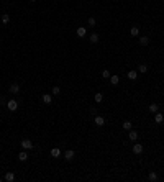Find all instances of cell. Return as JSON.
<instances>
[{
    "instance_id": "7a4b0ae2",
    "label": "cell",
    "mask_w": 164,
    "mask_h": 182,
    "mask_svg": "<svg viewBox=\"0 0 164 182\" xmlns=\"http://www.w3.org/2000/svg\"><path fill=\"white\" fill-rule=\"evenodd\" d=\"M7 108H8L10 112H15L16 108H18V102H16V100H8V103H7Z\"/></svg>"
},
{
    "instance_id": "5b68a950",
    "label": "cell",
    "mask_w": 164,
    "mask_h": 182,
    "mask_svg": "<svg viewBox=\"0 0 164 182\" xmlns=\"http://www.w3.org/2000/svg\"><path fill=\"white\" fill-rule=\"evenodd\" d=\"M74 154H76V153L72 151V149H67V151L64 153V157H66L67 161H72V159H74Z\"/></svg>"
},
{
    "instance_id": "d4e9b609",
    "label": "cell",
    "mask_w": 164,
    "mask_h": 182,
    "mask_svg": "<svg viewBox=\"0 0 164 182\" xmlns=\"http://www.w3.org/2000/svg\"><path fill=\"white\" fill-rule=\"evenodd\" d=\"M51 92H53L54 95H59V94H61V89H59V87L56 85V87H53V90H51Z\"/></svg>"
},
{
    "instance_id": "277c9868",
    "label": "cell",
    "mask_w": 164,
    "mask_h": 182,
    "mask_svg": "<svg viewBox=\"0 0 164 182\" xmlns=\"http://www.w3.org/2000/svg\"><path fill=\"white\" fill-rule=\"evenodd\" d=\"M154 121H156L158 125H161L162 121H164V117H162V113H159V112H156V113H154Z\"/></svg>"
},
{
    "instance_id": "484cf974",
    "label": "cell",
    "mask_w": 164,
    "mask_h": 182,
    "mask_svg": "<svg viewBox=\"0 0 164 182\" xmlns=\"http://www.w3.org/2000/svg\"><path fill=\"white\" fill-rule=\"evenodd\" d=\"M102 77H105V79H110V72L107 71V69H105V71L102 72Z\"/></svg>"
},
{
    "instance_id": "52a82bcc",
    "label": "cell",
    "mask_w": 164,
    "mask_h": 182,
    "mask_svg": "<svg viewBox=\"0 0 164 182\" xmlns=\"http://www.w3.org/2000/svg\"><path fill=\"white\" fill-rule=\"evenodd\" d=\"M18 159L22 161V162L28 159V153H26V149H23V151H20V153H18Z\"/></svg>"
},
{
    "instance_id": "5bb4252c",
    "label": "cell",
    "mask_w": 164,
    "mask_h": 182,
    "mask_svg": "<svg viewBox=\"0 0 164 182\" xmlns=\"http://www.w3.org/2000/svg\"><path fill=\"white\" fill-rule=\"evenodd\" d=\"M128 138H130L131 141H136V138H138V133L135 131V130H130V133H128Z\"/></svg>"
},
{
    "instance_id": "f1b7e54d",
    "label": "cell",
    "mask_w": 164,
    "mask_h": 182,
    "mask_svg": "<svg viewBox=\"0 0 164 182\" xmlns=\"http://www.w3.org/2000/svg\"><path fill=\"white\" fill-rule=\"evenodd\" d=\"M30 2H36V0H30Z\"/></svg>"
},
{
    "instance_id": "ac0fdd59",
    "label": "cell",
    "mask_w": 164,
    "mask_h": 182,
    "mask_svg": "<svg viewBox=\"0 0 164 182\" xmlns=\"http://www.w3.org/2000/svg\"><path fill=\"white\" fill-rule=\"evenodd\" d=\"M110 82L113 84V85H117V84L120 82V77H118V76H110Z\"/></svg>"
},
{
    "instance_id": "30bf717a",
    "label": "cell",
    "mask_w": 164,
    "mask_h": 182,
    "mask_svg": "<svg viewBox=\"0 0 164 182\" xmlns=\"http://www.w3.org/2000/svg\"><path fill=\"white\" fill-rule=\"evenodd\" d=\"M3 179H5L7 182H13V180H15V174H13V172H7Z\"/></svg>"
},
{
    "instance_id": "ba28073f",
    "label": "cell",
    "mask_w": 164,
    "mask_h": 182,
    "mask_svg": "<svg viewBox=\"0 0 164 182\" xmlns=\"http://www.w3.org/2000/svg\"><path fill=\"white\" fill-rule=\"evenodd\" d=\"M133 153L135 154H141L143 153V144H133Z\"/></svg>"
},
{
    "instance_id": "2e32d148",
    "label": "cell",
    "mask_w": 164,
    "mask_h": 182,
    "mask_svg": "<svg viewBox=\"0 0 164 182\" xmlns=\"http://www.w3.org/2000/svg\"><path fill=\"white\" fill-rule=\"evenodd\" d=\"M139 43H141L143 46H148V44H149V38L148 36H141V38H139Z\"/></svg>"
},
{
    "instance_id": "ffe728a7",
    "label": "cell",
    "mask_w": 164,
    "mask_h": 182,
    "mask_svg": "<svg viewBox=\"0 0 164 182\" xmlns=\"http://www.w3.org/2000/svg\"><path fill=\"white\" fill-rule=\"evenodd\" d=\"M130 33H131V36H138V34H139V28L138 26H133L130 30Z\"/></svg>"
},
{
    "instance_id": "7402d4cb",
    "label": "cell",
    "mask_w": 164,
    "mask_h": 182,
    "mask_svg": "<svg viewBox=\"0 0 164 182\" xmlns=\"http://www.w3.org/2000/svg\"><path fill=\"white\" fill-rule=\"evenodd\" d=\"M102 100H103V95H102L100 92H95V102H97V103H100Z\"/></svg>"
},
{
    "instance_id": "8992f818",
    "label": "cell",
    "mask_w": 164,
    "mask_h": 182,
    "mask_svg": "<svg viewBox=\"0 0 164 182\" xmlns=\"http://www.w3.org/2000/svg\"><path fill=\"white\" fill-rule=\"evenodd\" d=\"M76 33H77V36H79V38H84V36H85V34H87V30H85V28H84V26H79Z\"/></svg>"
},
{
    "instance_id": "83f0119b",
    "label": "cell",
    "mask_w": 164,
    "mask_h": 182,
    "mask_svg": "<svg viewBox=\"0 0 164 182\" xmlns=\"http://www.w3.org/2000/svg\"><path fill=\"white\" fill-rule=\"evenodd\" d=\"M0 18H2V12H0Z\"/></svg>"
},
{
    "instance_id": "e0dca14e",
    "label": "cell",
    "mask_w": 164,
    "mask_h": 182,
    "mask_svg": "<svg viewBox=\"0 0 164 182\" xmlns=\"http://www.w3.org/2000/svg\"><path fill=\"white\" fill-rule=\"evenodd\" d=\"M158 110H159V105H158V103H151V105H149V112H153V113H156Z\"/></svg>"
},
{
    "instance_id": "603a6c76",
    "label": "cell",
    "mask_w": 164,
    "mask_h": 182,
    "mask_svg": "<svg viewBox=\"0 0 164 182\" xmlns=\"http://www.w3.org/2000/svg\"><path fill=\"white\" fill-rule=\"evenodd\" d=\"M121 126H123V130H128V131H130V130H131V121H123V125H121Z\"/></svg>"
},
{
    "instance_id": "4316f807",
    "label": "cell",
    "mask_w": 164,
    "mask_h": 182,
    "mask_svg": "<svg viewBox=\"0 0 164 182\" xmlns=\"http://www.w3.org/2000/svg\"><path fill=\"white\" fill-rule=\"evenodd\" d=\"M89 25H90V26L95 25V18H94V16H90V18H89Z\"/></svg>"
},
{
    "instance_id": "4fadbf2b",
    "label": "cell",
    "mask_w": 164,
    "mask_h": 182,
    "mask_svg": "<svg viewBox=\"0 0 164 182\" xmlns=\"http://www.w3.org/2000/svg\"><path fill=\"white\" fill-rule=\"evenodd\" d=\"M0 20H2L3 25H8V22H10V15H8V13H2V18H0Z\"/></svg>"
},
{
    "instance_id": "8fae6325",
    "label": "cell",
    "mask_w": 164,
    "mask_h": 182,
    "mask_svg": "<svg viewBox=\"0 0 164 182\" xmlns=\"http://www.w3.org/2000/svg\"><path fill=\"white\" fill-rule=\"evenodd\" d=\"M128 79L130 80H136L138 79V72L136 71H128Z\"/></svg>"
},
{
    "instance_id": "3957f363",
    "label": "cell",
    "mask_w": 164,
    "mask_h": 182,
    "mask_svg": "<svg viewBox=\"0 0 164 182\" xmlns=\"http://www.w3.org/2000/svg\"><path fill=\"white\" fill-rule=\"evenodd\" d=\"M94 121H95V125H97V126H103V125H105V118H103V117H100V115H97V117L94 118Z\"/></svg>"
},
{
    "instance_id": "7c38bea8",
    "label": "cell",
    "mask_w": 164,
    "mask_h": 182,
    "mask_svg": "<svg viewBox=\"0 0 164 182\" xmlns=\"http://www.w3.org/2000/svg\"><path fill=\"white\" fill-rule=\"evenodd\" d=\"M158 179H159V176H158L156 172H149V174H148V180H151V182H156Z\"/></svg>"
},
{
    "instance_id": "d6986e66",
    "label": "cell",
    "mask_w": 164,
    "mask_h": 182,
    "mask_svg": "<svg viewBox=\"0 0 164 182\" xmlns=\"http://www.w3.org/2000/svg\"><path fill=\"white\" fill-rule=\"evenodd\" d=\"M90 43H94V44H95V43H99V34H97V33L90 34Z\"/></svg>"
},
{
    "instance_id": "cb8c5ba5",
    "label": "cell",
    "mask_w": 164,
    "mask_h": 182,
    "mask_svg": "<svg viewBox=\"0 0 164 182\" xmlns=\"http://www.w3.org/2000/svg\"><path fill=\"white\" fill-rule=\"evenodd\" d=\"M139 72H143V74H144V72H148V66H146V64H139Z\"/></svg>"
},
{
    "instance_id": "9a60e30c",
    "label": "cell",
    "mask_w": 164,
    "mask_h": 182,
    "mask_svg": "<svg viewBox=\"0 0 164 182\" xmlns=\"http://www.w3.org/2000/svg\"><path fill=\"white\" fill-rule=\"evenodd\" d=\"M51 156H53V157H59V156H61V149H59V148H53V149H51Z\"/></svg>"
},
{
    "instance_id": "44dd1931",
    "label": "cell",
    "mask_w": 164,
    "mask_h": 182,
    "mask_svg": "<svg viewBox=\"0 0 164 182\" xmlns=\"http://www.w3.org/2000/svg\"><path fill=\"white\" fill-rule=\"evenodd\" d=\"M51 100H53V99H51V95H48V94H44V95H43V102L46 103V105H49Z\"/></svg>"
},
{
    "instance_id": "6da1fadb",
    "label": "cell",
    "mask_w": 164,
    "mask_h": 182,
    "mask_svg": "<svg viewBox=\"0 0 164 182\" xmlns=\"http://www.w3.org/2000/svg\"><path fill=\"white\" fill-rule=\"evenodd\" d=\"M20 144H22V148L23 149H33V143L30 141V139H22V143H20Z\"/></svg>"
},
{
    "instance_id": "9c48e42d",
    "label": "cell",
    "mask_w": 164,
    "mask_h": 182,
    "mask_svg": "<svg viewBox=\"0 0 164 182\" xmlns=\"http://www.w3.org/2000/svg\"><path fill=\"white\" fill-rule=\"evenodd\" d=\"M20 92V85L18 84H12L10 85V94H18Z\"/></svg>"
},
{
    "instance_id": "f546056e",
    "label": "cell",
    "mask_w": 164,
    "mask_h": 182,
    "mask_svg": "<svg viewBox=\"0 0 164 182\" xmlns=\"http://www.w3.org/2000/svg\"><path fill=\"white\" fill-rule=\"evenodd\" d=\"M0 41H2V38H0Z\"/></svg>"
}]
</instances>
